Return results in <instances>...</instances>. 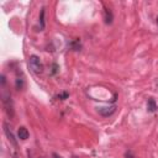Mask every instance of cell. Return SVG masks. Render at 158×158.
<instances>
[{"mask_svg":"<svg viewBox=\"0 0 158 158\" xmlns=\"http://www.w3.org/2000/svg\"><path fill=\"white\" fill-rule=\"evenodd\" d=\"M28 65H30V69L35 74H41L43 72V64H42L40 57L36 56V54L30 56V58H28Z\"/></svg>","mask_w":158,"mask_h":158,"instance_id":"6da1fadb","label":"cell"},{"mask_svg":"<svg viewBox=\"0 0 158 158\" xmlns=\"http://www.w3.org/2000/svg\"><path fill=\"white\" fill-rule=\"evenodd\" d=\"M2 91H1V98H2V102H4V106H5V111L6 114L12 117L14 116V109H12V102H11V96H10V93L6 91L5 86H1Z\"/></svg>","mask_w":158,"mask_h":158,"instance_id":"7a4b0ae2","label":"cell"},{"mask_svg":"<svg viewBox=\"0 0 158 158\" xmlns=\"http://www.w3.org/2000/svg\"><path fill=\"white\" fill-rule=\"evenodd\" d=\"M98 111H99V114H100L101 116L107 117V116H111V115L116 111V106L112 105V106H107V107H100Z\"/></svg>","mask_w":158,"mask_h":158,"instance_id":"3957f363","label":"cell"},{"mask_svg":"<svg viewBox=\"0 0 158 158\" xmlns=\"http://www.w3.org/2000/svg\"><path fill=\"white\" fill-rule=\"evenodd\" d=\"M4 132H5L6 137H7V139L10 141V143H11L12 146L17 147V142H16V138L14 137V135H12V132L10 131V128H9V126H7V123H6V122L4 123Z\"/></svg>","mask_w":158,"mask_h":158,"instance_id":"277c9868","label":"cell"},{"mask_svg":"<svg viewBox=\"0 0 158 158\" xmlns=\"http://www.w3.org/2000/svg\"><path fill=\"white\" fill-rule=\"evenodd\" d=\"M17 136H19L20 139L25 141V139L28 138L30 133H28V131H27V128H26L25 126H21V127H19V130H17Z\"/></svg>","mask_w":158,"mask_h":158,"instance_id":"5b68a950","label":"cell"},{"mask_svg":"<svg viewBox=\"0 0 158 158\" xmlns=\"http://www.w3.org/2000/svg\"><path fill=\"white\" fill-rule=\"evenodd\" d=\"M157 109H158V106H157V104H156V100L152 99V98L148 99V101H147V111H148V112H156Z\"/></svg>","mask_w":158,"mask_h":158,"instance_id":"8992f818","label":"cell"},{"mask_svg":"<svg viewBox=\"0 0 158 158\" xmlns=\"http://www.w3.org/2000/svg\"><path fill=\"white\" fill-rule=\"evenodd\" d=\"M105 22L106 23H111L112 22V14L109 9H105Z\"/></svg>","mask_w":158,"mask_h":158,"instance_id":"52a82bcc","label":"cell"},{"mask_svg":"<svg viewBox=\"0 0 158 158\" xmlns=\"http://www.w3.org/2000/svg\"><path fill=\"white\" fill-rule=\"evenodd\" d=\"M23 83H25V81H23V78H22V77H21V78H20V77L16 78V88H17V90H21V89L23 88Z\"/></svg>","mask_w":158,"mask_h":158,"instance_id":"ba28073f","label":"cell"},{"mask_svg":"<svg viewBox=\"0 0 158 158\" xmlns=\"http://www.w3.org/2000/svg\"><path fill=\"white\" fill-rule=\"evenodd\" d=\"M40 23H41V28H44V7L41 9V14H40Z\"/></svg>","mask_w":158,"mask_h":158,"instance_id":"9c48e42d","label":"cell"},{"mask_svg":"<svg viewBox=\"0 0 158 158\" xmlns=\"http://www.w3.org/2000/svg\"><path fill=\"white\" fill-rule=\"evenodd\" d=\"M68 96H69V93H68V91H63V93L58 94V96H57V98H58L59 100H65Z\"/></svg>","mask_w":158,"mask_h":158,"instance_id":"30bf717a","label":"cell"},{"mask_svg":"<svg viewBox=\"0 0 158 158\" xmlns=\"http://www.w3.org/2000/svg\"><path fill=\"white\" fill-rule=\"evenodd\" d=\"M157 26H158V17H157Z\"/></svg>","mask_w":158,"mask_h":158,"instance_id":"8fae6325","label":"cell"},{"mask_svg":"<svg viewBox=\"0 0 158 158\" xmlns=\"http://www.w3.org/2000/svg\"><path fill=\"white\" fill-rule=\"evenodd\" d=\"M38 158H42V157H38Z\"/></svg>","mask_w":158,"mask_h":158,"instance_id":"7c38bea8","label":"cell"}]
</instances>
